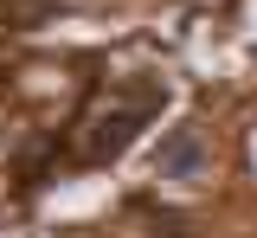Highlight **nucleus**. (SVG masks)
<instances>
[{"mask_svg":"<svg viewBox=\"0 0 257 238\" xmlns=\"http://www.w3.org/2000/svg\"><path fill=\"white\" fill-rule=\"evenodd\" d=\"M161 103H167V84H155V77L116 90V103H103L96 116H84V161H116V155H128V142L142 136L148 116H161Z\"/></svg>","mask_w":257,"mask_h":238,"instance_id":"nucleus-1","label":"nucleus"},{"mask_svg":"<svg viewBox=\"0 0 257 238\" xmlns=\"http://www.w3.org/2000/svg\"><path fill=\"white\" fill-rule=\"evenodd\" d=\"M212 161V148H206V129L199 123H180V129H167L155 148V180H199Z\"/></svg>","mask_w":257,"mask_h":238,"instance_id":"nucleus-2","label":"nucleus"},{"mask_svg":"<svg viewBox=\"0 0 257 238\" xmlns=\"http://www.w3.org/2000/svg\"><path fill=\"white\" fill-rule=\"evenodd\" d=\"M148 225H155L148 238H187V212H155Z\"/></svg>","mask_w":257,"mask_h":238,"instance_id":"nucleus-3","label":"nucleus"}]
</instances>
